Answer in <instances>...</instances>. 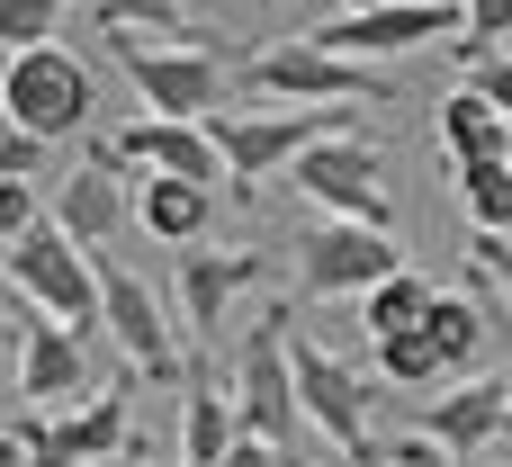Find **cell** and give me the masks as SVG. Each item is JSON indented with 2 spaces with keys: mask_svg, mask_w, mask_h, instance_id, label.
Listing matches in <instances>:
<instances>
[{
  "mask_svg": "<svg viewBox=\"0 0 512 467\" xmlns=\"http://www.w3.org/2000/svg\"><path fill=\"white\" fill-rule=\"evenodd\" d=\"M288 189L306 207H324L333 225H369V234H396V189H387V144L360 135V126H333L315 135L297 162H288Z\"/></svg>",
  "mask_w": 512,
  "mask_h": 467,
  "instance_id": "obj_1",
  "label": "cell"
},
{
  "mask_svg": "<svg viewBox=\"0 0 512 467\" xmlns=\"http://www.w3.org/2000/svg\"><path fill=\"white\" fill-rule=\"evenodd\" d=\"M117 72L135 81L144 117H180V126H207L225 108V54L198 45V36H126V27H99Z\"/></svg>",
  "mask_w": 512,
  "mask_h": 467,
  "instance_id": "obj_2",
  "label": "cell"
},
{
  "mask_svg": "<svg viewBox=\"0 0 512 467\" xmlns=\"http://www.w3.org/2000/svg\"><path fill=\"white\" fill-rule=\"evenodd\" d=\"M90 63L72 54V45H18V54H0V126H18V135H36V144H72L81 126H90Z\"/></svg>",
  "mask_w": 512,
  "mask_h": 467,
  "instance_id": "obj_3",
  "label": "cell"
},
{
  "mask_svg": "<svg viewBox=\"0 0 512 467\" xmlns=\"http://www.w3.org/2000/svg\"><path fill=\"white\" fill-rule=\"evenodd\" d=\"M243 90L261 99V108H378V99H396V81L378 72V63H351V54H324V45H306V36H288V45H261L252 63H243Z\"/></svg>",
  "mask_w": 512,
  "mask_h": 467,
  "instance_id": "obj_4",
  "label": "cell"
},
{
  "mask_svg": "<svg viewBox=\"0 0 512 467\" xmlns=\"http://www.w3.org/2000/svg\"><path fill=\"white\" fill-rule=\"evenodd\" d=\"M351 126L342 108H216L207 117V144H216V171L234 198H261V180H279L315 135Z\"/></svg>",
  "mask_w": 512,
  "mask_h": 467,
  "instance_id": "obj_5",
  "label": "cell"
},
{
  "mask_svg": "<svg viewBox=\"0 0 512 467\" xmlns=\"http://www.w3.org/2000/svg\"><path fill=\"white\" fill-rule=\"evenodd\" d=\"M9 288H18V306L27 315H45V324H63V333H99V270H90V252L72 243V234H54V225H36V234H18L9 243Z\"/></svg>",
  "mask_w": 512,
  "mask_h": 467,
  "instance_id": "obj_6",
  "label": "cell"
},
{
  "mask_svg": "<svg viewBox=\"0 0 512 467\" xmlns=\"http://www.w3.org/2000/svg\"><path fill=\"white\" fill-rule=\"evenodd\" d=\"M234 423L243 432H261V441H279L288 459H297V387H288V297L279 306H261V324L243 333V351H234Z\"/></svg>",
  "mask_w": 512,
  "mask_h": 467,
  "instance_id": "obj_7",
  "label": "cell"
},
{
  "mask_svg": "<svg viewBox=\"0 0 512 467\" xmlns=\"http://www.w3.org/2000/svg\"><path fill=\"white\" fill-rule=\"evenodd\" d=\"M306 45L351 54V63H387L414 45H459V0H378V9H342L324 27H306Z\"/></svg>",
  "mask_w": 512,
  "mask_h": 467,
  "instance_id": "obj_8",
  "label": "cell"
},
{
  "mask_svg": "<svg viewBox=\"0 0 512 467\" xmlns=\"http://www.w3.org/2000/svg\"><path fill=\"white\" fill-rule=\"evenodd\" d=\"M288 387H297V414H306L333 450L369 459V378H360L342 351H324V342L288 333Z\"/></svg>",
  "mask_w": 512,
  "mask_h": 467,
  "instance_id": "obj_9",
  "label": "cell"
},
{
  "mask_svg": "<svg viewBox=\"0 0 512 467\" xmlns=\"http://www.w3.org/2000/svg\"><path fill=\"white\" fill-rule=\"evenodd\" d=\"M90 270H99V333H117V351H126L153 387H171V378H180V342H171V324H162L144 270L117 261V252H90Z\"/></svg>",
  "mask_w": 512,
  "mask_h": 467,
  "instance_id": "obj_10",
  "label": "cell"
},
{
  "mask_svg": "<svg viewBox=\"0 0 512 467\" xmlns=\"http://www.w3.org/2000/svg\"><path fill=\"white\" fill-rule=\"evenodd\" d=\"M45 225H54V234H72L81 252L117 243V234L135 225V171H117L108 153L72 162V171L54 180V198H45Z\"/></svg>",
  "mask_w": 512,
  "mask_h": 467,
  "instance_id": "obj_11",
  "label": "cell"
},
{
  "mask_svg": "<svg viewBox=\"0 0 512 467\" xmlns=\"http://www.w3.org/2000/svg\"><path fill=\"white\" fill-rule=\"evenodd\" d=\"M387 270H405V252H396V234H369V225H315L306 243H297V288L306 297H369Z\"/></svg>",
  "mask_w": 512,
  "mask_h": 467,
  "instance_id": "obj_12",
  "label": "cell"
},
{
  "mask_svg": "<svg viewBox=\"0 0 512 467\" xmlns=\"http://www.w3.org/2000/svg\"><path fill=\"white\" fill-rule=\"evenodd\" d=\"M99 153H108L117 171H135V180H144V171H153V180H207V189L225 180L207 126H180V117H126Z\"/></svg>",
  "mask_w": 512,
  "mask_h": 467,
  "instance_id": "obj_13",
  "label": "cell"
},
{
  "mask_svg": "<svg viewBox=\"0 0 512 467\" xmlns=\"http://www.w3.org/2000/svg\"><path fill=\"white\" fill-rule=\"evenodd\" d=\"M90 387H99V378H90L81 333H63V324L27 315V324H18V378H9V396H27L36 414H63V405H81Z\"/></svg>",
  "mask_w": 512,
  "mask_h": 467,
  "instance_id": "obj_14",
  "label": "cell"
},
{
  "mask_svg": "<svg viewBox=\"0 0 512 467\" xmlns=\"http://www.w3.org/2000/svg\"><path fill=\"white\" fill-rule=\"evenodd\" d=\"M504 432H512L504 378H450V387L423 405V441H432V450H450V459H486Z\"/></svg>",
  "mask_w": 512,
  "mask_h": 467,
  "instance_id": "obj_15",
  "label": "cell"
},
{
  "mask_svg": "<svg viewBox=\"0 0 512 467\" xmlns=\"http://www.w3.org/2000/svg\"><path fill=\"white\" fill-rule=\"evenodd\" d=\"M252 288H270V252H243V243L234 252H198V243L180 252V324L189 333H216Z\"/></svg>",
  "mask_w": 512,
  "mask_h": 467,
  "instance_id": "obj_16",
  "label": "cell"
},
{
  "mask_svg": "<svg viewBox=\"0 0 512 467\" xmlns=\"http://www.w3.org/2000/svg\"><path fill=\"white\" fill-rule=\"evenodd\" d=\"M495 315H512V306L486 288V279H468V288H432V306H423V342L441 351L450 378H468V369L495 351Z\"/></svg>",
  "mask_w": 512,
  "mask_h": 467,
  "instance_id": "obj_17",
  "label": "cell"
},
{
  "mask_svg": "<svg viewBox=\"0 0 512 467\" xmlns=\"http://www.w3.org/2000/svg\"><path fill=\"white\" fill-rule=\"evenodd\" d=\"M45 432H54V450L72 467H108V459H126V441H135V405H126V387L108 378V387H90L81 405L45 414Z\"/></svg>",
  "mask_w": 512,
  "mask_h": 467,
  "instance_id": "obj_18",
  "label": "cell"
},
{
  "mask_svg": "<svg viewBox=\"0 0 512 467\" xmlns=\"http://www.w3.org/2000/svg\"><path fill=\"white\" fill-rule=\"evenodd\" d=\"M135 225L153 234V243H171V252H189V243H207V225H216V189L207 180H135Z\"/></svg>",
  "mask_w": 512,
  "mask_h": 467,
  "instance_id": "obj_19",
  "label": "cell"
},
{
  "mask_svg": "<svg viewBox=\"0 0 512 467\" xmlns=\"http://www.w3.org/2000/svg\"><path fill=\"white\" fill-rule=\"evenodd\" d=\"M234 432H243L234 396H216V378H189V396H180V467H216Z\"/></svg>",
  "mask_w": 512,
  "mask_h": 467,
  "instance_id": "obj_20",
  "label": "cell"
},
{
  "mask_svg": "<svg viewBox=\"0 0 512 467\" xmlns=\"http://www.w3.org/2000/svg\"><path fill=\"white\" fill-rule=\"evenodd\" d=\"M432 144H441V162H486V153H504V117L459 81L450 99H441V126H432Z\"/></svg>",
  "mask_w": 512,
  "mask_h": 467,
  "instance_id": "obj_21",
  "label": "cell"
},
{
  "mask_svg": "<svg viewBox=\"0 0 512 467\" xmlns=\"http://www.w3.org/2000/svg\"><path fill=\"white\" fill-rule=\"evenodd\" d=\"M423 306H432V279L405 261V270H387V279L360 297V324H369V342H387V333H414V324H423Z\"/></svg>",
  "mask_w": 512,
  "mask_h": 467,
  "instance_id": "obj_22",
  "label": "cell"
},
{
  "mask_svg": "<svg viewBox=\"0 0 512 467\" xmlns=\"http://www.w3.org/2000/svg\"><path fill=\"white\" fill-rule=\"evenodd\" d=\"M450 171H459V198H468L477 234H512V162H504V153H486V162H450Z\"/></svg>",
  "mask_w": 512,
  "mask_h": 467,
  "instance_id": "obj_23",
  "label": "cell"
},
{
  "mask_svg": "<svg viewBox=\"0 0 512 467\" xmlns=\"http://www.w3.org/2000/svg\"><path fill=\"white\" fill-rule=\"evenodd\" d=\"M378 351V378H396V387H450V369H441V351L423 342V324L414 333H387V342H369Z\"/></svg>",
  "mask_w": 512,
  "mask_h": 467,
  "instance_id": "obj_24",
  "label": "cell"
},
{
  "mask_svg": "<svg viewBox=\"0 0 512 467\" xmlns=\"http://www.w3.org/2000/svg\"><path fill=\"white\" fill-rule=\"evenodd\" d=\"M459 54H512V0H459Z\"/></svg>",
  "mask_w": 512,
  "mask_h": 467,
  "instance_id": "obj_25",
  "label": "cell"
},
{
  "mask_svg": "<svg viewBox=\"0 0 512 467\" xmlns=\"http://www.w3.org/2000/svg\"><path fill=\"white\" fill-rule=\"evenodd\" d=\"M180 18L189 0H99V27H126V36H189Z\"/></svg>",
  "mask_w": 512,
  "mask_h": 467,
  "instance_id": "obj_26",
  "label": "cell"
},
{
  "mask_svg": "<svg viewBox=\"0 0 512 467\" xmlns=\"http://www.w3.org/2000/svg\"><path fill=\"white\" fill-rule=\"evenodd\" d=\"M63 9H72V0H0V54L45 45V36L63 27Z\"/></svg>",
  "mask_w": 512,
  "mask_h": 467,
  "instance_id": "obj_27",
  "label": "cell"
},
{
  "mask_svg": "<svg viewBox=\"0 0 512 467\" xmlns=\"http://www.w3.org/2000/svg\"><path fill=\"white\" fill-rule=\"evenodd\" d=\"M36 225H45V198H36V180H0V243L36 234Z\"/></svg>",
  "mask_w": 512,
  "mask_h": 467,
  "instance_id": "obj_28",
  "label": "cell"
},
{
  "mask_svg": "<svg viewBox=\"0 0 512 467\" xmlns=\"http://www.w3.org/2000/svg\"><path fill=\"white\" fill-rule=\"evenodd\" d=\"M45 171H54V144H36V135L0 126V180H45Z\"/></svg>",
  "mask_w": 512,
  "mask_h": 467,
  "instance_id": "obj_29",
  "label": "cell"
},
{
  "mask_svg": "<svg viewBox=\"0 0 512 467\" xmlns=\"http://www.w3.org/2000/svg\"><path fill=\"white\" fill-rule=\"evenodd\" d=\"M468 90H477L495 117H512V54H477V63H468Z\"/></svg>",
  "mask_w": 512,
  "mask_h": 467,
  "instance_id": "obj_30",
  "label": "cell"
},
{
  "mask_svg": "<svg viewBox=\"0 0 512 467\" xmlns=\"http://www.w3.org/2000/svg\"><path fill=\"white\" fill-rule=\"evenodd\" d=\"M468 261H477V279L512 306V234H477V252H468Z\"/></svg>",
  "mask_w": 512,
  "mask_h": 467,
  "instance_id": "obj_31",
  "label": "cell"
},
{
  "mask_svg": "<svg viewBox=\"0 0 512 467\" xmlns=\"http://www.w3.org/2000/svg\"><path fill=\"white\" fill-rule=\"evenodd\" d=\"M360 467H468V459H450V450H432V441L414 432V441H396V450H369Z\"/></svg>",
  "mask_w": 512,
  "mask_h": 467,
  "instance_id": "obj_32",
  "label": "cell"
},
{
  "mask_svg": "<svg viewBox=\"0 0 512 467\" xmlns=\"http://www.w3.org/2000/svg\"><path fill=\"white\" fill-rule=\"evenodd\" d=\"M216 467H297V459H288L279 441H261V432H234V441H225V459H216Z\"/></svg>",
  "mask_w": 512,
  "mask_h": 467,
  "instance_id": "obj_33",
  "label": "cell"
},
{
  "mask_svg": "<svg viewBox=\"0 0 512 467\" xmlns=\"http://www.w3.org/2000/svg\"><path fill=\"white\" fill-rule=\"evenodd\" d=\"M0 467H27V441L18 432H0Z\"/></svg>",
  "mask_w": 512,
  "mask_h": 467,
  "instance_id": "obj_34",
  "label": "cell"
},
{
  "mask_svg": "<svg viewBox=\"0 0 512 467\" xmlns=\"http://www.w3.org/2000/svg\"><path fill=\"white\" fill-rule=\"evenodd\" d=\"M9 378H18V351H9V342H0V396H9Z\"/></svg>",
  "mask_w": 512,
  "mask_h": 467,
  "instance_id": "obj_35",
  "label": "cell"
},
{
  "mask_svg": "<svg viewBox=\"0 0 512 467\" xmlns=\"http://www.w3.org/2000/svg\"><path fill=\"white\" fill-rule=\"evenodd\" d=\"M0 306H18V288H9V243H0Z\"/></svg>",
  "mask_w": 512,
  "mask_h": 467,
  "instance_id": "obj_36",
  "label": "cell"
},
{
  "mask_svg": "<svg viewBox=\"0 0 512 467\" xmlns=\"http://www.w3.org/2000/svg\"><path fill=\"white\" fill-rule=\"evenodd\" d=\"M504 396H512V342H504Z\"/></svg>",
  "mask_w": 512,
  "mask_h": 467,
  "instance_id": "obj_37",
  "label": "cell"
},
{
  "mask_svg": "<svg viewBox=\"0 0 512 467\" xmlns=\"http://www.w3.org/2000/svg\"><path fill=\"white\" fill-rule=\"evenodd\" d=\"M108 467H144V459H135V450H126V459H108Z\"/></svg>",
  "mask_w": 512,
  "mask_h": 467,
  "instance_id": "obj_38",
  "label": "cell"
},
{
  "mask_svg": "<svg viewBox=\"0 0 512 467\" xmlns=\"http://www.w3.org/2000/svg\"><path fill=\"white\" fill-rule=\"evenodd\" d=\"M504 162H512V117H504Z\"/></svg>",
  "mask_w": 512,
  "mask_h": 467,
  "instance_id": "obj_39",
  "label": "cell"
},
{
  "mask_svg": "<svg viewBox=\"0 0 512 467\" xmlns=\"http://www.w3.org/2000/svg\"><path fill=\"white\" fill-rule=\"evenodd\" d=\"M342 9H378V0H342Z\"/></svg>",
  "mask_w": 512,
  "mask_h": 467,
  "instance_id": "obj_40",
  "label": "cell"
},
{
  "mask_svg": "<svg viewBox=\"0 0 512 467\" xmlns=\"http://www.w3.org/2000/svg\"><path fill=\"white\" fill-rule=\"evenodd\" d=\"M468 467H495V459H468ZM504 467H512V459H504Z\"/></svg>",
  "mask_w": 512,
  "mask_h": 467,
  "instance_id": "obj_41",
  "label": "cell"
},
{
  "mask_svg": "<svg viewBox=\"0 0 512 467\" xmlns=\"http://www.w3.org/2000/svg\"><path fill=\"white\" fill-rule=\"evenodd\" d=\"M0 342H9V324H0Z\"/></svg>",
  "mask_w": 512,
  "mask_h": 467,
  "instance_id": "obj_42",
  "label": "cell"
},
{
  "mask_svg": "<svg viewBox=\"0 0 512 467\" xmlns=\"http://www.w3.org/2000/svg\"><path fill=\"white\" fill-rule=\"evenodd\" d=\"M297 467H306V459H297Z\"/></svg>",
  "mask_w": 512,
  "mask_h": 467,
  "instance_id": "obj_43",
  "label": "cell"
}]
</instances>
